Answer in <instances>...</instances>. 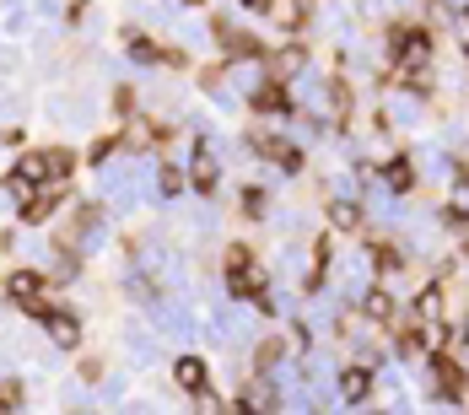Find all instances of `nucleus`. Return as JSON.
Segmentation results:
<instances>
[{
  "instance_id": "obj_1",
  "label": "nucleus",
  "mask_w": 469,
  "mask_h": 415,
  "mask_svg": "<svg viewBox=\"0 0 469 415\" xmlns=\"http://www.w3.org/2000/svg\"><path fill=\"white\" fill-rule=\"evenodd\" d=\"M394 43H400V49H394V76L421 86V76H416V70H421V65H432V38H427L421 27H405V32H394Z\"/></svg>"
},
{
  "instance_id": "obj_2",
  "label": "nucleus",
  "mask_w": 469,
  "mask_h": 415,
  "mask_svg": "<svg viewBox=\"0 0 469 415\" xmlns=\"http://www.w3.org/2000/svg\"><path fill=\"white\" fill-rule=\"evenodd\" d=\"M38 324L49 329V340H54L59 351H76V346H81V319H76L70 308H49V313H43Z\"/></svg>"
},
{
  "instance_id": "obj_3",
  "label": "nucleus",
  "mask_w": 469,
  "mask_h": 415,
  "mask_svg": "<svg viewBox=\"0 0 469 415\" xmlns=\"http://www.w3.org/2000/svg\"><path fill=\"white\" fill-rule=\"evenodd\" d=\"M59 200H65V184H43L32 200H22V221H27V227H43V221H49V211H54Z\"/></svg>"
},
{
  "instance_id": "obj_4",
  "label": "nucleus",
  "mask_w": 469,
  "mask_h": 415,
  "mask_svg": "<svg viewBox=\"0 0 469 415\" xmlns=\"http://www.w3.org/2000/svg\"><path fill=\"white\" fill-rule=\"evenodd\" d=\"M5 297H11L16 308L38 302V297H43V275H38V270H11V275H5Z\"/></svg>"
},
{
  "instance_id": "obj_5",
  "label": "nucleus",
  "mask_w": 469,
  "mask_h": 415,
  "mask_svg": "<svg viewBox=\"0 0 469 415\" xmlns=\"http://www.w3.org/2000/svg\"><path fill=\"white\" fill-rule=\"evenodd\" d=\"M248 103H254V113H292V108H297V103H292V92H286L281 81L254 86V97H248Z\"/></svg>"
},
{
  "instance_id": "obj_6",
  "label": "nucleus",
  "mask_w": 469,
  "mask_h": 415,
  "mask_svg": "<svg viewBox=\"0 0 469 415\" xmlns=\"http://www.w3.org/2000/svg\"><path fill=\"white\" fill-rule=\"evenodd\" d=\"M216 157H211V146H194V167H189V184L200 189V194H216Z\"/></svg>"
},
{
  "instance_id": "obj_7",
  "label": "nucleus",
  "mask_w": 469,
  "mask_h": 415,
  "mask_svg": "<svg viewBox=\"0 0 469 415\" xmlns=\"http://www.w3.org/2000/svg\"><path fill=\"white\" fill-rule=\"evenodd\" d=\"M173 383H178L184 394H205V362H200V356H178V362H173Z\"/></svg>"
},
{
  "instance_id": "obj_8",
  "label": "nucleus",
  "mask_w": 469,
  "mask_h": 415,
  "mask_svg": "<svg viewBox=\"0 0 469 415\" xmlns=\"http://www.w3.org/2000/svg\"><path fill=\"white\" fill-rule=\"evenodd\" d=\"M367 394H373V373H367V367H346V373H340V400H346V405H362Z\"/></svg>"
},
{
  "instance_id": "obj_9",
  "label": "nucleus",
  "mask_w": 469,
  "mask_h": 415,
  "mask_svg": "<svg viewBox=\"0 0 469 415\" xmlns=\"http://www.w3.org/2000/svg\"><path fill=\"white\" fill-rule=\"evenodd\" d=\"M70 167H76V157H70L65 146H49V151H43V178H49V184H65Z\"/></svg>"
},
{
  "instance_id": "obj_10",
  "label": "nucleus",
  "mask_w": 469,
  "mask_h": 415,
  "mask_svg": "<svg viewBox=\"0 0 469 415\" xmlns=\"http://www.w3.org/2000/svg\"><path fill=\"white\" fill-rule=\"evenodd\" d=\"M383 184H389L394 194H410V189H416V167H410V157H394V162L383 167Z\"/></svg>"
},
{
  "instance_id": "obj_11",
  "label": "nucleus",
  "mask_w": 469,
  "mask_h": 415,
  "mask_svg": "<svg viewBox=\"0 0 469 415\" xmlns=\"http://www.w3.org/2000/svg\"><path fill=\"white\" fill-rule=\"evenodd\" d=\"M329 227H335V232H356V227H362V205H356V200H335V205H329Z\"/></svg>"
},
{
  "instance_id": "obj_12",
  "label": "nucleus",
  "mask_w": 469,
  "mask_h": 415,
  "mask_svg": "<svg viewBox=\"0 0 469 415\" xmlns=\"http://www.w3.org/2000/svg\"><path fill=\"white\" fill-rule=\"evenodd\" d=\"M227 275H232V292L238 297H259L265 292V270L259 265H243V270H227Z\"/></svg>"
},
{
  "instance_id": "obj_13",
  "label": "nucleus",
  "mask_w": 469,
  "mask_h": 415,
  "mask_svg": "<svg viewBox=\"0 0 469 415\" xmlns=\"http://www.w3.org/2000/svg\"><path fill=\"white\" fill-rule=\"evenodd\" d=\"M302 65H308V49H281V54L270 59V76H275V81H286V76H292V70H302Z\"/></svg>"
},
{
  "instance_id": "obj_14",
  "label": "nucleus",
  "mask_w": 469,
  "mask_h": 415,
  "mask_svg": "<svg viewBox=\"0 0 469 415\" xmlns=\"http://www.w3.org/2000/svg\"><path fill=\"white\" fill-rule=\"evenodd\" d=\"M124 49H130V59H140V65H151V59H162V43H151L146 32H130V38H124Z\"/></svg>"
},
{
  "instance_id": "obj_15",
  "label": "nucleus",
  "mask_w": 469,
  "mask_h": 415,
  "mask_svg": "<svg viewBox=\"0 0 469 415\" xmlns=\"http://www.w3.org/2000/svg\"><path fill=\"white\" fill-rule=\"evenodd\" d=\"M362 313H367V319H378V324H383V319H394V297H389V292H383V286H378V292H367V302H362Z\"/></svg>"
},
{
  "instance_id": "obj_16",
  "label": "nucleus",
  "mask_w": 469,
  "mask_h": 415,
  "mask_svg": "<svg viewBox=\"0 0 469 415\" xmlns=\"http://www.w3.org/2000/svg\"><path fill=\"white\" fill-rule=\"evenodd\" d=\"M416 313L432 324V319H443V286H427L421 297H416Z\"/></svg>"
},
{
  "instance_id": "obj_17",
  "label": "nucleus",
  "mask_w": 469,
  "mask_h": 415,
  "mask_svg": "<svg viewBox=\"0 0 469 415\" xmlns=\"http://www.w3.org/2000/svg\"><path fill=\"white\" fill-rule=\"evenodd\" d=\"M16 178H27V184H49V178H43V151H27V157L16 162Z\"/></svg>"
},
{
  "instance_id": "obj_18",
  "label": "nucleus",
  "mask_w": 469,
  "mask_h": 415,
  "mask_svg": "<svg viewBox=\"0 0 469 415\" xmlns=\"http://www.w3.org/2000/svg\"><path fill=\"white\" fill-rule=\"evenodd\" d=\"M443 356H448V362H454L459 373H469V335H464V329H459V335H454L448 346H443Z\"/></svg>"
},
{
  "instance_id": "obj_19",
  "label": "nucleus",
  "mask_w": 469,
  "mask_h": 415,
  "mask_svg": "<svg viewBox=\"0 0 469 415\" xmlns=\"http://www.w3.org/2000/svg\"><path fill=\"white\" fill-rule=\"evenodd\" d=\"M373 265L378 270H400V248L394 243H373Z\"/></svg>"
},
{
  "instance_id": "obj_20",
  "label": "nucleus",
  "mask_w": 469,
  "mask_h": 415,
  "mask_svg": "<svg viewBox=\"0 0 469 415\" xmlns=\"http://www.w3.org/2000/svg\"><path fill=\"white\" fill-rule=\"evenodd\" d=\"M275 362H281V346H275V340H270V346H259V351H254V367H259V373H270V367H275Z\"/></svg>"
},
{
  "instance_id": "obj_21",
  "label": "nucleus",
  "mask_w": 469,
  "mask_h": 415,
  "mask_svg": "<svg viewBox=\"0 0 469 415\" xmlns=\"http://www.w3.org/2000/svg\"><path fill=\"white\" fill-rule=\"evenodd\" d=\"M22 405V389L16 383H0V410H16Z\"/></svg>"
},
{
  "instance_id": "obj_22",
  "label": "nucleus",
  "mask_w": 469,
  "mask_h": 415,
  "mask_svg": "<svg viewBox=\"0 0 469 415\" xmlns=\"http://www.w3.org/2000/svg\"><path fill=\"white\" fill-rule=\"evenodd\" d=\"M178 189H184V173H178V167H167V173H162V194H178Z\"/></svg>"
},
{
  "instance_id": "obj_23",
  "label": "nucleus",
  "mask_w": 469,
  "mask_h": 415,
  "mask_svg": "<svg viewBox=\"0 0 469 415\" xmlns=\"http://www.w3.org/2000/svg\"><path fill=\"white\" fill-rule=\"evenodd\" d=\"M113 108H119V113H135V92H130V86H119V97H113Z\"/></svg>"
},
{
  "instance_id": "obj_24",
  "label": "nucleus",
  "mask_w": 469,
  "mask_h": 415,
  "mask_svg": "<svg viewBox=\"0 0 469 415\" xmlns=\"http://www.w3.org/2000/svg\"><path fill=\"white\" fill-rule=\"evenodd\" d=\"M113 146H119V135H103V140H97V146H92V162H103V157H108V151H113Z\"/></svg>"
},
{
  "instance_id": "obj_25",
  "label": "nucleus",
  "mask_w": 469,
  "mask_h": 415,
  "mask_svg": "<svg viewBox=\"0 0 469 415\" xmlns=\"http://www.w3.org/2000/svg\"><path fill=\"white\" fill-rule=\"evenodd\" d=\"M76 221H81V227H97V221H103V211H97V205H81V211H76Z\"/></svg>"
},
{
  "instance_id": "obj_26",
  "label": "nucleus",
  "mask_w": 469,
  "mask_h": 415,
  "mask_svg": "<svg viewBox=\"0 0 469 415\" xmlns=\"http://www.w3.org/2000/svg\"><path fill=\"white\" fill-rule=\"evenodd\" d=\"M248 5H254V11H270V0H248Z\"/></svg>"
}]
</instances>
